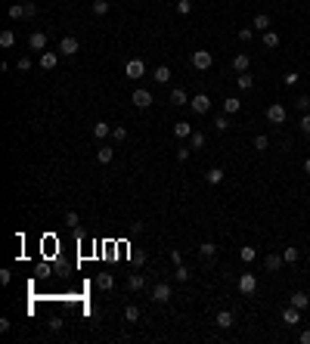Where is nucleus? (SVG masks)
Returning <instances> with one entry per match:
<instances>
[{"mask_svg":"<svg viewBox=\"0 0 310 344\" xmlns=\"http://www.w3.org/2000/svg\"><path fill=\"white\" fill-rule=\"evenodd\" d=\"M189 65L196 72H208L214 65V56H211V50H192V56H189Z\"/></svg>","mask_w":310,"mask_h":344,"instance_id":"obj_1","label":"nucleus"},{"mask_svg":"<svg viewBox=\"0 0 310 344\" xmlns=\"http://www.w3.org/2000/svg\"><path fill=\"white\" fill-rule=\"evenodd\" d=\"M286 118H289V109L282 103H270V106H267V121H270V124H286Z\"/></svg>","mask_w":310,"mask_h":344,"instance_id":"obj_2","label":"nucleus"},{"mask_svg":"<svg viewBox=\"0 0 310 344\" xmlns=\"http://www.w3.org/2000/svg\"><path fill=\"white\" fill-rule=\"evenodd\" d=\"M143 74H146V62L143 59H128V65H124V78L140 81Z\"/></svg>","mask_w":310,"mask_h":344,"instance_id":"obj_3","label":"nucleus"},{"mask_svg":"<svg viewBox=\"0 0 310 344\" xmlns=\"http://www.w3.org/2000/svg\"><path fill=\"white\" fill-rule=\"evenodd\" d=\"M189 106H192V112H196V115H208V112H211V96H208V93H196L189 99Z\"/></svg>","mask_w":310,"mask_h":344,"instance_id":"obj_4","label":"nucleus"},{"mask_svg":"<svg viewBox=\"0 0 310 344\" xmlns=\"http://www.w3.org/2000/svg\"><path fill=\"white\" fill-rule=\"evenodd\" d=\"M236 285H239L242 295H255V291H257V276H255V273H242Z\"/></svg>","mask_w":310,"mask_h":344,"instance_id":"obj_5","label":"nucleus"},{"mask_svg":"<svg viewBox=\"0 0 310 344\" xmlns=\"http://www.w3.org/2000/svg\"><path fill=\"white\" fill-rule=\"evenodd\" d=\"M133 106H137V109H149V106H152L155 103V96L152 93H149V90L146 87H137V90H133Z\"/></svg>","mask_w":310,"mask_h":344,"instance_id":"obj_6","label":"nucleus"},{"mask_svg":"<svg viewBox=\"0 0 310 344\" xmlns=\"http://www.w3.org/2000/svg\"><path fill=\"white\" fill-rule=\"evenodd\" d=\"M171 298H174V291H171V285H167V282H158L152 289V301H155V304H167Z\"/></svg>","mask_w":310,"mask_h":344,"instance_id":"obj_7","label":"nucleus"},{"mask_svg":"<svg viewBox=\"0 0 310 344\" xmlns=\"http://www.w3.org/2000/svg\"><path fill=\"white\" fill-rule=\"evenodd\" d=\"M78 50H81V40H78V37H72V35H69V37H62V40H59V53H62V56H74Z\"/></svg>","mask_w":310,"mask_h":344,"instance_id":"obj_8","label":"nucleus"},{"mask_svg":"<svg viewBox=\"0 0 310 344\" xmlns=\"http://www.w3.org/2000/svg\"><path fill=\"white\" fill-rule=\"evenodd\" d=\"M40 69H44V72H53L56 69V65H59V56H56L53 53V50H44V53H40Z\"/></svg>","mask_w":310,"mask_h":344,"instance_id":"obj_9","label":"nucleus"},{"mask_svg":"<svg viewBox=\"0 0 310 344\" xmlns=\"http://www.w3.org/2000/svg\"><path fill=\"white\" fill-rule=\"evenodd\" d=\"M28 47L37 50V53H44V50H47V35H44V31H31V35H28Z\"/></svg>","mask_w":310,"mask_h":344,"instance_id":"obj_10","label":"nucleus"},{"mask_svg":"<svg viewBox=\"0 0 310 344\" xmlns=\"http://www.w3.org/2000/svg\"><path fill=\"white\" fill-rule=\"evenodd\" d=\"M282 323H286V326H292V329H295V326L301 323V310L298 307H286V310H282Z\"/></svg>","mask_w":310,"mask_h":344,"instance_id":"obj_11","label":"nucleus"},{"mask_svg":"<svg viewBox=\"0 0 310 344\" xmlns=\"http://www.w3.org/2000/svg\"><path fill=\"white\" fill-rule=\"evenodd\" d=\"M270 16H267V13H257L255 16V19H251V28H255V31H261V35H264V31H270Z\"/></svg>","mask_w":310,"mask_h":344,"instance_id":"obj_12","label":"nucleus"},{"mask_svg":"<svg viewBox=\"0 0 310 344\" xmlns=\"http://www.w3.org/2000/svg\"><path fill=\"white\" fill-rule=\"evenodd\" d=\"M128 289L130 291H143L146 289V273H130L128 276Z\"/></svg>","mask_w":310,"mask_h":344,"instance_id":"obj_13","label":"nucleus"},{"mask_svg":"<svg viewBox=\"0 0 310 344\" xmlns=\"http://www.w3.org/2000/svg\"><path fill=\"white\" fill-rule=\"evenodd\" d=\"M167 99H171V106H189V93H186L183 87H174Z\"/></svg>","mask_w":310,"mask_h":344,"instance_id":"obj_14","label":"nucleus"},{"mask_svg":"<svg viewBox=\"0 0 310 344\" xmlns=\"http://www.w3.org/2000/svg\"><path fill=\"white\" fill-rule=\"evenodd\" d=\"M282 264H286V261H282V254H267V257H264V267H267L270 273H279Z\"/></svg>","mask_w":310,"mask_h":344,"instance_id":"obj_15","label":"nucleus"},{"mask_svg":"<svg viewBox=\"0 0 310 344\" xmlns=\"http://www.w3.org/2000/svg\"><path fill=\"white\" fill-rule=\"evenodd\" d=\"M174 137H177V140H189L192 137V124L189 121H177V124H174Z\"/></svg>","mask_w":310,"mask_h":344,"instance_id":"obj_16","label":"nucleus"},{"mask_svg":"<svg viewBox=\"0 0 310 344\" xmlns=\"http://www.w3.org/2000/svg\"><path fill=\"white\" fill-rule=\"evenodd\" d=\"M214 323H217V329H230V326L236 323V316H233V310H220Z\"/></svg>","mask_w":310,"mask_h":344,"instance_id":"obj_17","label":"nucleus"},{"mask_svg":"<svg viewBox=\"0 0 310 344\" xmlns=\"http://www.w3.org/2000/svg\"><path fill=\"white\" fill-rule=\"evenodd\" d=\"M112 158H115V149H112V146H106V143H103V146L96 149V162H99V164H109V162H112Z\"/></svg>","mask_w":310,"mask_h":344,"instance_id":"obj_18","label":"nucleus"},{"mask_svg":"<svg viewBox=\"0 0 310 344\" xmlns=\"http://www.w3.org/2000/svg\"><path fill=\"white\" fill-rule=\"evenodd\" d=\"M223 112H227V115L242 112V99L239 96H227V99H223Z\"/></svg>","mask_w":310,"mask_h":344,"instance_id":"obj_19","label":"nucleus"},{"mask_svg":"<svg viewBox=\"0 0 310 344\" xmlns=\"http://www.w3.org/2000/svg\"><path fill=\"white\" fill-rule=\"evenodd\" d=\"M0 47H3V50L16 47V31H13V28H3V31H0Z\"/></svg>","mask_w":310,"mask_h":344,"instance_id":"obj_20","label":"nucleus"},{"mask_svg":"<svg viewBox=\"0 0 310 344\" xmlns=\"http://www.w3.org/2000/svg\"><path fill=\"white\" fill-rule=\"evenodd\" d=\"M236 87L242 90V93H245V90H251V87H255V78H251L248 72H242V74H236Z\"/></svg>","mask_w":310,"mask_h":344,"instance_id":"obj_21","label":"nucleus"},{"mask_svg":"<svg viewBox=\"0 0 310 344\" xmlns=\"http://www.w3.org/2000/svg\"><path fill=\"white\" fill-rule=\"evenodd\" d=\"M248 65H251L248 53H239V56H233V69H236L239 74H242V72H248Z\"/></svg>","mask_w":310,"mask_h":344,"instance_id":"obj_22","label":"nucleus"},{"mask_svg":"<svg viewBox=\"0 0 310 344\" xmlns=\"http://www.w3.org/2000/svg\"><path fill=\"white\" fill-rule=\"evenodd\" d=\"M93 137H96V140L112 137V127H109V121H96V124H93Z\"/></svg>","mask_w":310,"mask_h":344,"instance_id":"obj_23","label":"nucleus"},{"mask_svg":"<svg viewBox=\"0 0 310 344\" xmlns=\"http://www.w3.org/2000/svg\"><path fill=\"white\" fill-rule=\"evenodd\" d=\"M292 307H298V310L310 307V295L307 291H295V295H292Z\"/></svg>","mask_w":310,"mask_h":344,"instance_id":"obj_24","label":"nucleus"},{"mask_svg":"<svg viewBox=\"0 0 310 344\" xmlns=\"http://www.w3.org/2000/svg\"><path fill=\"white\" fill-rule=\"evenodd\" d=\"M152 81L155 84H167L171 81V69H167V65H158V69L152 72Z\"/></svg>","mask_w":310,"mask_h":344,"instance_id":"obj_25","label":"nucleus"},{"mask_svg":"<svg viewBox=\"0 0 310 344\" xmlns=\"http://www.w3.org/2000/svg\"><path fill=\"white\" fill-rule=\"evenodd\" d=\"M261 40H264V47H267V50H276V47H279V35H276V31H264Z\"/></svg>","mask_w":310,"mask_h":344,"instance_id":"obj_26","label":"nucleus"},{"mask_svg":"<svg viewBox=\"0 0 310 344\" xmlns=\"http://www.w3.org/2000/svg\"><path fill=\"white\" fill-rule=\"evenodd\" d=\"M205 180L211 183V186H220V183H223V171H220V167H211V171L205 174Z\"/></svg>","mask_w":310,"mask_h":344,"instance_id":"obj_27","label":"nucleus"},{"mask_svg":"<svg viewBox=\"0 0 310 344\" xmlns=\"http://www.w3.org/2000/svg\"><path fill=\"white\" fill-rule=\"evenodd\" d=\"M199 254H202L205 261H211V257L217 254V245H214V242H202V245H199Z\"/></svg>","mask_w":310,"mask_h":344,"instance_id":"obj_28","label":"nucleus"},{"mask_svg":"<svg viewBox=\"0 0 310 344\" xmlns=\"http://www.w3.org/2000/svg\"><path fill=\"white\" fill-rule=\"evenodd\" d=\"M96 285H99L103 291H109V289L115 285V276H112V273H99V276H96Z\"/></svg>","mask_w":310,"mask_h":344,"instance_id":"obj_29","label":"nucleus"},{"mask_svg":"<svg viewBox=\"0 0 310 344\" xmlns=\"http://www.w3.org/2000/svg\"><path fill=\"white\" fill-rule=\"evenodd\" d=\"M189 149H205V133H202V130H192V137H189Z\"/></svg>","mask_w":310,"mask_h":344,"instance_id":"obj_30","label":"nucleus"},{"mask_svg":"<svg viewBox=\"0 0 310 344\" xmlns=\"http://www.w3.org/2000/svg\"><path fill=\"white\" fill-rule=\"evenodd\" d=\"M295 109H298L301 115H304V112H310V96H307V93H301V96L295 99Z\"/></svg>","mask_w":310,"mask_h":344,"instance_id":"obj_31","label":"nucleus"},{"mask_svg":"<svg viewBox=\"0 0 310 344\" xmlns=\"http://www.w3.org/2000/svg\"><path fill=\"white\" fill-rule=\"evenodd\" d=\"M298 257H301V251H298V248H282V261H286V264H295Z\"/></svg>","mask_w":310,"mask_h":344,"instance_id":"obj_32","label":"nucleus"},{"mask_svg":"<svg viewBox=\"0 0 310 344\" xmlns=\"http://www.w3.org/2000/svg\"><path fill=\"white\" fill-rule=\"evenodd\" d=\"M124 320H128V323H137V320H140V307L128 304V307H124Z\"/></svg>","mask_w":310,"mask_h":344,"instance_id":"obj_33","label":"nucleus"},{"mask_svg":"<svg viewBox=\"0 0 310 344\" xmlns=\"http://www.w3.org/2000/svg\"><path fill=\"white\" fill-rule=\"evenodd\" d=\"M255 149H257V152H267V149H270V140H267L264 133H257V137H255Z\"/></svg>","mask_w":310,"mask_h":344,"instance_id":"obj_34","label":"nucleus"},{"mask_svg":"<svg viewBox=\"0 0 310 344\" xmlns=\"http://www.w3.org/2000/svg\"><path fill=\"white\" fill-rule=\"evenodd\" d=\"M239 40L242 44H251V40H255V28H251V25L248 28H239Z\"/></svg>","mask_w":310,"mask_h":344,"instance_id":"obj_35","label":"nucleus"},{"mask_svg":"<svg viewBox=\"0 0 310 344\" xmlns=\"http://www.w3.org/2000/svg\"><path fill=\"white\" fill-rule=\"evenodd\" d=\"M174 279H177V282H189V267H177V270H174Z\"/></svg>","mask_w":310,"mask_h":344,"instance_id":"obj_36","label":"nucleus"},{"mask_svg":"<svg viewBox=\"0 0 310 344\" xmlns=\"http://www.w3.org/2000/svg\"><path fill=\"white\" fill-rule=\"evenodd\" d=\"M109 13V0H93V16H106Z\"/></svg>","mask_w":310,"mask_h":344,"instance_id":"obj_37","label":"nucleus"},{"mask_svg":"<svg viewBox=\"0 0 310 344\" xmlns=\"http://www.w3.org/2000/svg\"><path fill=\"white\" fill-rule=\"evenodd\" d=\"M22 16H25V3H13L10 6V19L16 22V19H22Z\"/></svg>","mask_w":310,"mask_h":344,"instance_id":"obj_38","label":"nucleus"},{"mask_svg":"<svg viewBox=\"0 0 310 344\" xmlns=\"http://www.w3.org/2000/svg\"><path fill=\"white\" fill-rule=\"evenodd\" d=\"M239 254H242V264H251V261H255V257H257V251H255V248H248V245H245V248H242V251H239Z\"/></svg>","mask_w":310,"mask_h":344,"instance_id":"obj_39","label":"nucleus"},{"mask_svg":"<svg viewBox=\"0 0 310 344\" xmlns=\"http://www.w3.org/2000/svg\"><path fill=\"white\" fill-rule=\"evenodd\" d=\"M177 13L180 16H189L192 13V0H177Z\"/></svg>","mask_w":310,"mask_h":344,"instance_id":"obj_40","label":"nucleus"},{"mask_svg":"<svg viewBox=\"0 0 310 344\" xmlns=\"http://www.w3.org/2000/svg\"><path fill=\"white\" fill-rule=\"evenodd\" d=\"M298 78H301L298 72H289V74H282V84H286V87H295V84H298Z\"/></svg>","mask_w":310,"mask_h":344,"instance_id":"obj_41","label":"nucleus"},{"mask_svg":"<svg viewBox=\"0 0 310 344\" xmlns=\"http://www.w3.org/2000/svg\"><path fill=\"white\" fill-rule=\"evenodd\" d=\"M112 140L115 143H124V140H128V130H124V127H112Z\"/></svg>","mask_w":310,"mask_h":344,"instance_id":"obj_42","label":"nucleus"},{"mask_svg":"<svg viewBox=\"0 0 310 344\" xmlns=\"http://www.w3.org/2000/svg\"><path fill=\"white\" fill-rule=\"evenodd\" d=\"M301 133H307V137H310V112L301 115Z\"/></svg>","mask_w":310,"mask_h":344,"instance_id":"obj_43","label":"nucleus"},{"mask_svg":"<svg viewBox=\"0 0 310 344\" xmlns=\"http://www.w3.org/2000/svg\"><path fill=\"white\" fill-rule=\"evenodd\" d=\"M227 127H230V118H227V115H220V118L214 121V130H227Z\"/></svg>","mask_w":310,"mask_h":344,"instance_id":"obj_44","label":"nucleus"},{"mask_svg":"<svg viewBox=\"0 0 310 344\" xmlns=\"http://www.w3.org/2000/svg\"><path fill=\"white\" fill-rule=\"evenodd\" d=\"M16 69H19V72H28V69H31V59H28V56H19V62H16Z\"/></svg>","mask_w":310,"mask_h":344,"instance_id":"obj_45","label":"nucleus"},{"mask_svg":"<svg viewBox=\"0 0 310 344\" xmlns=\"http://www.w3.org/2000/svg\"><path fill=\"white\" fill-rule=\"evenodd\" d=\"M65 223L69 226H78L81 220H78V211H65Z\"/></svg>","mask_w":310,"mask_h":344,"instance_id":"obj_46","label":"nucleus"},{"mask_svg":"<svg viewBox=\"0 0 310 344\" xmlns=\"http://www.w3.org/2000/svg\"><path fill=\"white\" fill-rule=\"evenodd\" d=\"M25 16H28V19H31V16H37V6L35 3H25Z\"/></svg>","mask_w":310,"mask_h":344,"instance_id":"obj_47","label":"nucleus"},{"mask_svg":"<svg viewBox=\"0 0 310 344\" xmlns=\"http://www.w3.org/2000/svg\"><path fill=\"white\" fill-rule=\"evenodd\" d=\"M10 279H13V273H10V270H0V282L10 285Z\"/></svg>","mask_w":310,"mask_h":344,"instance_id":"obj_48","label":"nucleus"},{"mask_svg":"<svg viewBox=\"0 0 310 344\" xmlns=\"http://www.w3.org/2000/svg\"><path fill=\"white\" fill-rule=\"evenodd\" d=\"M177 158H180V162H186V158H189V149L180 146V149H177Z\"/></svg>","mask_w":310,"mask_h":344,"instance_id":"obj_49","label":"nucleus"},{"mask_svg":"<svg viewBox=\"0 0 310 344\" xmlns=\"http://www.w3.org/2000/svg\"><path fill=\"white\" fill-rule=\"evenodd\" d=\"M298 341H301V344H310V329L301 332V335H298Z\"/></svg>","mask_w":310,"mask_h":344,"instance_id":"obj_50","label":"nucleus"},{"mask_svg":"<svg viewBox=\"0 0 310 344\" xmlns=\"http://www.w3.org/2000/svg\"><path fill=\"white\" fill-rule=\"evenodd\" d=\"M171 261L180 267V264H183V254H180V251H171Z\"/></svg>","mask_w":310,"mask_h":344,"instance_id":"obj_51","label":"nucleus"},{"mask_svg":"<svg viewBox=\"0 0 310 344\" xmlns=\"http://www.w3.org/2000/svg\"><path fill=\"white\" fill-rule=\"evenodd\" d=\"M304 174H310V158H307V162H304Z\"/></svg>","mask_w":310,"mask_h":344,"instance_id":"obj_52","label":"nucleus"}]
</instances>
